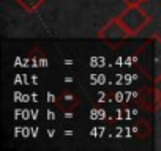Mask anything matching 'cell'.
I'll list each match as a JSON object with an SVG mask.
<instances>
[{"mask_svg":"<svg viewBox=\"0 0 161 151\" xmlns=\"http://www.w3.org/2000/svg\"><path fill=\"white\" fill-rule=\"evenodd\" d=\"M119 19L130 36L137 35L150 22V16L139 5L137 7H125V11L122 14H119Z\"/></svg>","mask_w":161,"mask_h":151,"instance_id":"obj_1","label":"cell"},{"mask_svg":"<svg viewBox=\"0 0 161 151\" xmlns=\"http://www.w3.org/2000/svg\"><path fill=\"white\" fill-rule=\"evenodd\" d=\"M98 38L104 39V41H123V39H128L130 35L128 32L125 30V27L122 25L119 16L117 18H112L98 33H97Z\"/></svg>","mask_w":161,"mask_h":151,"instance_id":"obj_2","label":"cell"},{"mask_svg":"<svg viewBox=\"0 0 161 151\" xmlns=\"http://www.w3.org/2000/svg\"><path fill=\"white\" fill-rule=\"evenodd\" d=\"M14 2H16L24 11H27V13H35V11H38V10L43 7V3L46 2V0H14Z\"/></svg>","mask_w":161,"mask_h":151,"instance_id":"obj_3","label":"cell"},{"mask_svg":"<svg viewBox=\"0 0 161 151\" xmlns=\"http://www.w3.org/2000/svg\"><path fill=\"white\" fill-rule=\"evenodd\" d=\"M60 106L63 107V109H73V107H76L77 106V99L73 96V95H63L62 98H60Z\"/></svg>","mask_w":161,"mask_h":151,"instance_id":"obj_4","label":"cell"},{"mask_svg":"<svg viewBox=\"0 0 161 151\" xmlns=\"http://www.w3.org/2000/svg\"><path fill=\"white\" fill-rule=\"evenodd\" d=\"M153 96H155V110H159L161 109V90L155 88Z\"/></svg>","mask_w":161,"mask_h":151,"instance_id":"obj_5","label":"cell"},{"mask_svg":"<svg viewBox=\"0 0 161 151\" xmlns=\"http://www.w3.org/2000/svg\"><path fill=\"white\" fill-rule=\"evenodd\" d=\"M142 2H144V0H123L125 7H137V5H141Z\"/></svg>","mask_w":161,"mask_h":151,"instance_id":"obj_6","label":"cell"},{"mask_svg":"<svg viewBox=\"0 0 161 151\" xmlns=\"http://www.w3.org/2000/svg\"><path fill=\"white\" fill-rule=\"evenodd\" d=\"M144 2H147V0H144Z\"/></svg>","mask_w":161,"mask_h":151,"instance_id":"obj_7","label":"cell"}]
</instances>
